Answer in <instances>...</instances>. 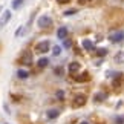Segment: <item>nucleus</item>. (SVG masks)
Instances as JSON below:
<instances>
[{"label":"nucleus","mask_w":124,"mask_h":124,"mask_svg":"<svg viewBox=\"0 0 124 124\" xmlns=\"http://www.w3.org/2000/svg\"><path fill=\"white\" fill-rule=\"evenodd\" d=\"M0 11H2V6H0Z\"/></svg>","instance_id":"cd10ccee"},{"label":"nucleus","mask_w":124,"mask_h":124,"mask_svg":"<svg viewBox=\"0 0 124 124\" xmlns=\"http://www.w3.org/2000/svg\"><path fill=\"white\" fill-rule=\"evenodd\" d=\"M37 26L39 28H49V26H52V18L49 17V16H40L39 17V20H37Z\"/></svg>","instance_id":"7ed1b4c3"},{"label":"nucleus","mask_w":124,"mask_h":124,"mask_svg":"<svg viewBox=\"0 0 124 124\" xmlns=\"http://www.w3.org/2000/svg\"><path fill=\"white\" fill-rule=\"evenodd\" d=\"M60 5H64V3H68V2H70V0H57Z\"/></svg>","instance_id":"393cba45"},{"label":"nucleus","mask_w":124,"mask_h":124,"mask_svg":"<svg viewBox=\"0 0 124 124\" xmlns=\"http://www.w3.org/2000/svg\"><path fill=\"white\" fill-rule=\"evenodd\" d=\"M23 34V26H20V28H18V29L16 31V37H18V35H22Z\"/></svg>","instance_id":"4be33fe9"},{"label":"nucleus","mask_w":124,"mask_h":124,"mask_svg":"<svg viewBox=\"0 0 124 124\" xmlns=\"http://www.w3.org/2000/svg\"><path fill=\"white\" fill-rule=\"evenodd\" d=\"M49 47H51L49 41L45 40V41H39V43H37V45L34 46V51L37 52V54H46V52L49 51Z\"/></svg>","instance_id":"f03ea898"},{"label":"nucleus","mask_w":124,"mask_h":124,"mask_svg":"<svg viewBox=\"0 0 124 124\" xmlns=\"http://www.w3.org/2000/svg\"><path fill=\"white\" fill-rule=\"evenodd\" d=\"M95 55H98V57H106V55H107V49H106V47L95 49Z\"/></svg>","instance_id":"dca6fc26"},{"label":"nucleus","mask_w":124,"mask_h":124,"mask_svg":"<svg viewBox=\"0 0 124 124\" xmlns=\"http://www.w3.org/2000/svg\"><path fill=\"white\" fill-rule=\"evenodd\" d=\"M9 20H11V11H8V9H6V11L3 12L2 18H0V28H3V26L9 22Z\"/></svg>","instance_id":"9d476101"},{"label":"nucleus","mask_w":124,"mask_h":124,"mask_svg":"<svg viewBox=\"0 0 124 124\" xmlns=\"http://www.w3.org/2000/svg\"><path fill=\"white\" fill-rule=\"evenodd\" d=\"M74 14H77V9H68V11H64V16H74Z\"/></svg>","instance_id":"412c9836"},{"label":"nucleus","mask_w":124,"mask_h":124,"mask_svg":"<svg viewBox=\"0 0 124 124\" xmlns=\"http://www.w3.org/2000/svg\"><path fill=\"white\" fill-rule=\"evenodd\" d=\"M17 63L18 64H23V66H31L32 64V55H31V52H28V51H23L20 57L17 58Z\"/></svg>","instance_id":"f257e3e1"},{"label":"nucleus","mask_w":124,"mask_h":124,"mask_svg":"<svg viewBox=\"0 0 124 124\" xmlns=\"http://www.w3.org/2000/svg\"><path fill=\"white\" fill-rule=\"evenodd\" d=\"M63 45H64V47H70V46H72V40H70V39H64Z\"/></svg>","instance_id":"aec40b11"},{"label":"nucleus","mask_w":124,"mask_h":124,"mask_svg":"<svg viewBox=\"0 0 124 124\" xmlns=\"http://www.w3.org/2000/svg\"><path fill=\"white\" fill-rule=\"evenodd\" d=\"M80 124H89L87 121H81V123H80Z\"/></svg>","instance_id":"bb28decb"},{"label":"nucleus","mask_w":124,"mask_h":124,"mask_svg":"<svg viewBox=\"0 0 124 124\" xmlns=\"http://www.w3.org/2000/svg\"><path fill=\"white\" fill-rule=\"evenodd\" d=\"M80 69H81V64H80L78 61H72V63H69V66H68V70H69V74H70V75L78 74V72H80Z\"/></svg>","instance_id":"6e6552de"},{"label":"nucleus","mask_w":124,"mask_h":124,"mask_svg":"<svg viewBox=\"0 0 124 124\" xmlns=\"http://www.w3.org/2000/svg\"><path fill=\"white\" fill-rule=\"evenodd\" d=\"M72 78L75 80V81H78V83H87L90 80V74L89 72H81V74L78 72V74H74Z\"/></svg>","instance_id":"39448f33"},{"label":"nucleus","mask_w":124,"mask_h":124,"mask_svg":"<svg viewBox=\"0 0 124 124\" xmlns=\"http://www.w3.org/2000/svg\"><path fill=\"white\" fill-rule=\"evenodd\" d=\"M109 40L112 43H120L124 40V31H118V32H113V34L109 37Z\"/></svg>","instance_id":"0eeeda50"},{"label":"nucleus","mask_w":124,"mask_h":124,"mask_svg":"<svg viewBox=\"0 0 124 124\" xmlns=\"http://www.w3.org/2000/svg\"><path fill=\"white\" fill-rule=\"evenodd\" d=\"M86 103H87V98H86V95H77V97L74 98V101H72V107H74V109L83 107Z\"/></svg>","instance_id":"20e7f679"},{"label":"nucleus","mask_w":124,"mask_h":124,"mask_svg":"<svg viewBox=\"0 0 124 124\" xmlns=\"http://www.w3.org/2000/svg\"><path fill=\"white\" fill-rule=\"evenodd\" d=\"M17 77L18 78H22V80H26L28 77H29V72H28V70H18V72H17Z\"/></svg>","instance_id":"f3484780"},{"label":"nucleus","mask_w":124,"mask_h":124,"mask_svg":"<svg viewBox=\"0 0 124 124\" xmlns=\"http://www.w3.org/2000/svg\"><path fill=\"white\" fill-rule=\"evenodd\" d=\"M61 72H63V69H61V68H55L54 69V74H61Z\"/></svg>","instance_id":"b1692460"},{"label":"nucleus","mask_w":124,"mask_h":124,"mask_svg":"<svg viewBox=\"0 0 124 124\" xmlns=\"http://www.w3.org/2000/svg\"><path fill=\"white\" fill-rule=\"evenodd\" d=\"M81 45H83V47H84L86 51H95V45H93V43L90 41L89 39H84V40L81 41Z\"/></svg>","instance_id":"9b49d317"},{"label":"nucleus","mask_w":124,"mask_h":124,"mask_svg":"<svg viewBox=\"0 0 124 124\" xmlns=\"http://www.w3.org/2000/svg\"><path fill=\"white\" fill-rule=\"evenodd\" d=\"M106 98H107V95L104 93V92H98V93H95V95H93V100H95L97 103H101L103 100H106Z\"/></svg>","instance_id":"ddd939ff"},{"label":"nucleus","mask_w":124,"mask_h":124,"mask_svg":"<svg viewBox=\"0 0 124 124\" xmlns=\"http://www.w3.org/2000/svg\"><path fill=\"white\" fill-rule=\"evenodd\" d=\"M115 63H120V64L124 63V51L116 52V55H115Z\"/></svg>","instance_id":"4468645a"},{"label":"nucleus","mask_w":124,"mask_h":124,"mask_svg":"<svg viewBox=\"0 0 124 124\" xmlns=\"http://www.w3.org/2000/svg\"><path fill=\"white\" fill-rule=\"evenodd\" d=\"M57 97H58L60 100H63V92H57Z\"/></svg>","instance_id":"a878e982"},{"label":"nucleus","mask_w":124,"mask_h":124,"mask_svg":"<svg viewBox=\"0 0 124 124\" xmlns=\"http://www.w3.org/2000/svg\"><path fill=\"white\" fill-rule=\"evenodd\" d=\"M57 37H58L60 40L68 39V28H66V26H60L58 29H57Z\"/></svg>","instance_id":"1a4fd4ad"},{"label":"nucleus","mask_w":124,"mask_h":124,"mask_svg":"<svg viewBox=\"0 0 124 124\" xmlns=\"http://www.w3.org/2000/svg\"><path fill=\"white\" fill-rule=\"evenodd\" d=\"M22 3H23V0H12V8L17 9L18 6H22Z\"/></svg>","instance_id":"6ab92c4d"},{"label":"nucleus","mask_w":124,"mask_h":124,"mask_svg":"<svg viewBox=\"0 0 124 124\" xmlns=\"http://www.w3.org/2000/svg\"><path fill=\"white\" fill-rule=\"evenodd\" d=\"M115 123H118V124H123V123H124V118H123V116H118L116 120H115Z\"/></svg>","instance_id":"5701e85b"},{"label":"nucleus","mask_w":124,"mask_h":124,"mask_svg":"<svg viewBox=\"0 0 124 124\" xmlns=\"http://www.w3.org/2000/svg\"><path fill=\"white\" fill-rule=\"evenodd\" d=\"M52 54H54L55 57H58L61 54V47L60 46H54V49H52Z\"/></svg>","instance_id":"a211bd4d"},{"label":"nucleus","mask_w":124,"mask_h":124,"mask_svg":"<svg viewBox=\"0 0 124 124\" xmlns=\"http://www.w3.org/2000/svg\"><path fill=\"white\" fill-rule=\"evenodd\" d=\"M47 63H49V60H47L46 57H43V58H40L39 61H37V66H39V68L41 69V68H46V66H47Z\"/></svg>","instance_id":"2eb2a0df"},{"label":"nucleus","mask_w":124,"mask_h":124,"mask_svg":"<svg viewBox=\"0 0 124 124\" xmlns=\"http://www.w3.org/2000/svg\"><path fill=\"white\" fill-rule=\"evenodd\" d=\"M58 115H60L58 109H51V110L46 112V116L49 118V120H55V118H58Z\"/></svg>","instance_id":"f8f14e48"},{"label":"nucleus","mask_w":124,"mask_h":124,"mask_svg":"<svg viewBox=\"0 0 124 124\" xmlns=\"http://www.w3.org/2000/svg\"><path fill=\"white\" fill-rule=\"evenodd\" d=\"M113 87L115 89H123L124 87V74L123 72H118L115 80H113Z\"/></svg>","instance_id":"423d86ee"}]
</instances>
